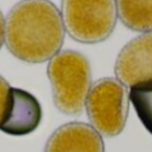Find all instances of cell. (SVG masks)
<instances>
[{
    "label": "cell",
    "instance_id": "obj_1",
    "mask_svg": "<svg viewBox=\"0 0 152 152\" xmlns=\"http://www.w3.org/2000/svg\"><path fill=\"white\" fill-rule=\"evenodd\" d=\"M65 39L59 10L50 0H22L6 19L4 42L14 57L42 63L58 54Z\"/></svg>",
    "mask_w": 152,
    "mask_h": 152
},
{
    "label": "cell",
    "instance_id": "obj_2",
    "mask_svg": "<svg viewBox=\"0 0 152 152\" xmlns=\"http://www.w3.org/2000/svg\"><path fill=\"white\" fill-rule=\"evenodd\" d=\"M47 77L58 110L70 116L80 115L92 83L88 58L74 50L59 51L47 65Z\"/></svg>",
    "mask_w": 152,
    "mask_h": 152
},
{
    "label": "cell",
    "instance_id": "obj_3",
    "mask_svg": "<svg viewBox=\"0 0 152 152\" xmlns=\"http://www.w3.org/2000/svg\"><path fill=\"white\" fill-rule=\"evenodd\" d=\"M61 18L74 40L88 45L104 42L116 27V0H62Z\"/></svg>",
    "mask_w": 152,
    "mask_h": 152
},
{
    "label": "cell",
    "instance_id": "obj_4",
    "mask_svg": "<svg viewBox=\"0 0 152 152\" xmlns=\"http://www.w3.org/2000/svg\"><path fill=\"white\" fill-rule=\"evenodd\" d=\"M86 112L98 133L108 137L123 132L128 117L129 94L115 78H101L90 88L85 101Z\"/></svg>",
    "mask_w": 152,
    "mask_h": 152
},
{
    "label": "cell",
    "instance_id": "obj_5",
    "mask_svg": "<svg viewBox=\"0 0 152 152\" xmlns=\"http://www.w3.org/2000/svg\"><path fill=\"white\" fill-rule=\"evenodd\" d=\"M115 73L125 88L152 82V31L128 42L118 53Z\"/></svg>",
    "mask_w": 152,
    "mask_h": 152
},
{
    "label": "cell",
    "instance_id": "obj_6",
    "mask_svg": "<svg viewBox=\"0 0 152 152\" xmlns=\"http://www.w3.org/2000/svg\"><path fill=\"white\" fill-rule=\"evenodd\" d=\"M42 120L39 101L31 93L10 88L0 129L7 135L24 136L34 132Z\"/></svg>",
    "mask_w": 152,
    "mask_h": 152
},
{
    "label": "cell",
    "instance_id": "obj_7",
    "mask_svg": "<svg viewBox=\"0 0 152 152\" xmlns=\"http://www.w3.org/2000/svg\"><path fill=\"white\" fill-rule=\"evenodd\" d=\"M43 152H105V145L93 126L72 121L55 129Z\"/></svg>",
    "mask_w": 152,
    "mask_h": 152
},
{
    "label": "cell",
    "instance_id": "obj_8",
    "mask_svg": "<svg viewBox=\"0 0 152 152\" xmlns=\"http://www.w3.org/2000/svg\"><path fill=\"white\" fill-rule=\"evenodd\" d=\"M117 16L132 31H152V0H116Z\"/></svg>",
    "mask_w": 152,
    "mask_h": 152
},
{
    "label": "cell",
    "instance_id": "obj_9",
    "mask_svg": "<svg viewBox=\"0 0 152 152\" xmlns=\"http://www.w3.org/2000/svg\"><path fill=\"white\" fill-rule=\"evenodd\" d=\"M129 98L140 121L152 135V82L132 88Z\"/></svg>",
    "mask_w": 152,
    "mask_h": 152
},
{
    "label": "cell",
    "instance_id": "obj_10",
    "mask_svg": "<svg viewBox=\"0 0 152 152\" xmlns=\"http://www.w3.org/2000/svg\"><path fill=\"white\" fill-rule=\"evenodd\" d=\"M10 88L11 86L7 82V80L0 75V121H1V117H3V113H4V108H6Z\"/></svg>",
    "mask_w": 152,
    "mask_h": 152
},
{
    "label": "cell",
    "instance_id": "obj_11",
    "mask_svg": "<svg viewBox=\"0 0 152 152\" xmlns=\"http://www.w3.org/2000/svg\"><path fill=\"white\" fill-rule=\"evenodd\" d=\"M4 27H6V20H4L1 11H0V49L4 43Z\"/></svg>",
    "mask_w": 152,
    "mask_h": 152
}]
</instances>
